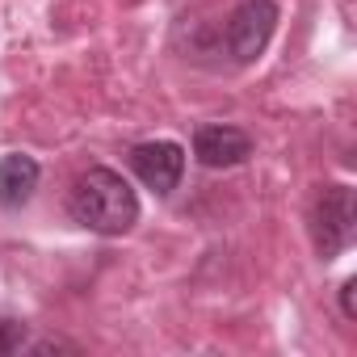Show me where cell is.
Returning <instances> with one entry per match:
<instances>
[{"label": "cell", "instance_id": "6", "mask_svg": "<svg viewBox=\"0 0 357 357\" xmlns=\"http://www.w3.org/2000/svg\"><path fill=\"white\" fill-rule=\"evenodd\" d=\"M38 190V160L34 155H22V151H9L0 160V206L5 211H22Z\"/></svg>", "mask_w": 357, "mask_h": 357}, {"label": "cell", "instance_id": "4", "mask_svg": "<svg viewBox=\"0 0 357 357\" xmlns=\"http://www.w3.org/2000/svg\"><path fill=\"white\" fill-rule=\"evenodd\" d=\"M130 168L139 172V181L155 194H172L176 181L185 172V147L172 143V139H151V143H139L130 151Z\"/></svg>", "mask_w": 357, "mask_h": 357}, {"label": "cell", "instance_id": "2", "mask_svg": "<svg viewBox=\"0 0 357 357\" xmlns=\"http://www.w3.org/2000/svg\"><path fill=\"white\" fill-rule=\"evenodd\" d=\"M353 223H357V211H353V190L349 185H324L315 206H311V240H315V252L324 261L340 257L353 240Z\"/></svg>", "mask_w": 357, "mask_h": 357}, {"label": "cell", "instance_id": "7", "mask_svg": "<svg viewBox=\"0 0 357 357\" xmlns=\"http://www.w3.org/2000/svg\"><path fill=\"white\" fill-rule=\"evenodd\" d=\"M353 290H357V282H353V278H349V282H344V286H340V303H344V315H349V319H353V315H357V307H353Z\"/></svg>", "mask_w": 357, "mask_h": 357}, {"label": "cell", "instance_id": "5", "mask_svg": "<svg viewBox=\"0 0 357 357\" xmlns=\"http://www.w3.org/2000/svg\"><path fill=\"white\" fill-rule=\"evenodd\" d=\"M194 155L206 164V168H236L252 155V139L240 130V126H198L194 135Z\"/></svg>", "mask_w": 357, "mask_h": 357}, {"label": "cell", "instance_id": "1", "mask_svg": "<svg viewBox=\"0 0 357 357\" xmlns=\"http://www.w3.org/2000/svg\"><path fill=\"white\" fill-rule=\"evenodd\" d=\"M68 211L80 227L97 231V236H122L135 227L139 219V198L126 185V176L114 168H89L80 181L72 185Z\"/></svg>", "mask_w": 357, "mask_h": 357}, {"label": "cell", "instance_id": "3", "mask_svg": "<svg viewBox=\"0 0 357 357\" xmlns=\"http://www.w3.org/2000/svg\"><path fill=\"white\" fill-rule=\"evenodd\" d=\"M278 30V5L273 0H244L227 17V51L236 63H252L265 55L269 38Z\"/></svg>", "mask_w": 357, "mask_h": 357}]
</instances>
